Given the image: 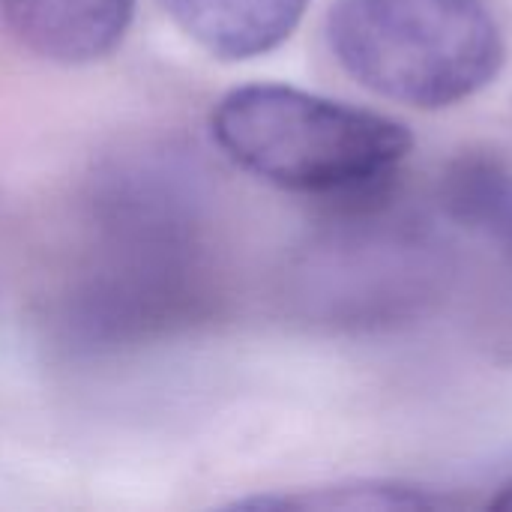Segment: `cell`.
<instances>
[{"mask_svg": "<svg viewBox=\"0 0 512 512\" xmlns=\"http://www.w3.org/2000/svg\"><path fill=\"white\" fill-rule=\"evenodd\" d=\"M444 213L498 243L512 258V162L495 150H468L441 177Z\"/></svg>", "mask_w": 512, "mask_h": 512, "instance_id": "7", "label": "cell"}, {"mask_svg": "<svg viewBox=\"0 0 512 512\" xmlns=\"http://www.w3.org/2000/svg\"><path fill=\"white\" fill-rule=\"evenodd\" d=\"M327 42L357 84L426 111L477 96L507 60L486 0H336Z\"/></svg>", "mask_w": 512, "mask_h": 512, "instance_id": "3", "label": "cell"}, {"mask_svg": "<svg viewBox=\"0 0 512 512\" xmlns=\"http://www.w3.org/2000/svg\"><path fill=\"white\" fill-rule=\"evenodd\" d=\"M489 507H492V510H512V480L507 486L498 489V495L489 501Z\"/></svg>", "mask_w": 512, "mask_h": 512, "instance_id": "9", "label": "cell"}, {"mask_svg": "<svg viewBox=\"0 0 512 512\" xmlns=\"http://www.w3.org/2000/svg\"><path fill=\"white\" fill-rule=\"evenodd\" d=\"M87 246L54 306L57 342L84 357L174 339L213 315L216 279L204 246V186L174 150L111 159L87 195Z\"/></svg>", "mask_w": 512, "mask_h": 512, "instance_id": "1", "label": "cell"}, {"mask_svg": "<svg viewBox=\"0 0 512 512\" xmlns=\"http://www.w3.org/2000/svg\"><path fill=\"white\" fill-rule=\"evenodd\" d=\"M177 27L219 60H249L279 48L309 0H162Z\"/></svg>", "mask_w": 512, "mask_h": 512, "instance_id": "6", "label": "cell"}, {"mask_svg": "<svg viewBox=\"0 0 512 512\" xmlns=\"http://www.w3.org/2000/svg\"><path fill=\"white\" fill-rule=\"evenodd\" d=\"M447 498H435L426 489L399 483H360V486H330L285 498H258L249 507H279V510H438Z\"/></svg>", "mask_w": 512, "mask_h": 512, "instance_id": "8", "label": "cell"}, {"mask_svg": "<svg viewBox=\"0 0 512 512\" xmlns=\"http://www.w3.org/2000/svg\"><path fill=\"white\" fill-rule=\"evenodd\" d=\"M450 273V252L438 234L375 198L339 207L297 252L288 297L315 324L387 330L432 309Z\"/></svg>", "mask_w": 512, "mask_h": 512, "instance_id": "4", "label": "cell"}, {"mask_svg": "<svg viewBox=\"0 0 512 512\" xmlns=\"http://www.w3.org/2000/svg\"><path fill=\"white\" fill-rule=\"evenodd\" d=\"M135 0H0L9 33L33 54L63 66L108 57L126 36Z\"/></svg>", "mask_w": 512, "mask_h": 512, "instance_id": "5", "label": "cell"}, {"mask_svg": "<svg viewBox=\"0 0 512 512\" xmlns=\"http://www.w3.org/2000/svg\"><path fill=\"white\" fill-rule=\"evenodd\" d=\"M210 126L243 171L339 207L384 198L414 147L393 117L288 84L231 90Z\"/></svg>", "mask_w": 512, "mask_h": 512, "instance_id": "2", "label": "cell"}]
</instances>
